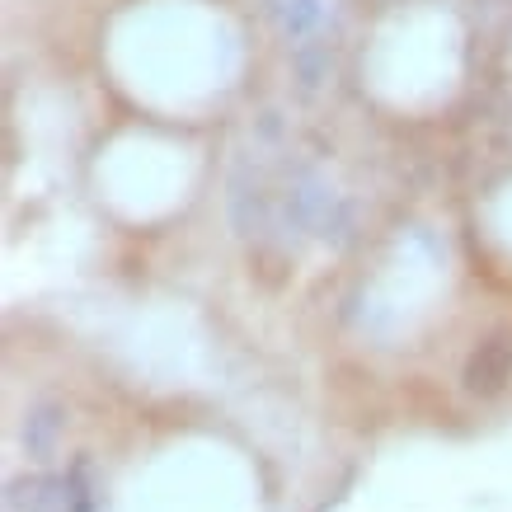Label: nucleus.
I'll return each instance as SVG.
<instances>
[{"label":"nucleus","mask_w":512,"mask_h":512,"mask_svg":"<svg viewBox=\"0 0 512 512\" xmlns=\"http://www.w3.org/2000/svg\"><path fill=\"white\" fill-rule=\"evenodd\" d=\"M512 381V334L508 329H494V334H484L466 357V372H461V386L466 395L475 400H494L503 395Z\"/></svg>","instance_id":"2"},{"label":"nucleus","mask_w":512,"mask_h":512,"mask_svg":"<svg viewBox=\"0 0 512 512\" xmlns=\"http://www.w3.org/2000/svg\"><path fill=\"white\" fill-rule=\"evenodd\" d=\"M5 512H90V489L76 475H19L5 484Z\"/></svg>","instance_id":"1"},{"label":"nucleus","mask_w":512,"mask_h":512,"mask_svg":"<svg viewBox=\"0 0 512 512\" xmlns=\"http://www.w3.org/2000/svg\"><path fill=\"white\" fill-rule=\"evenodd\" d=\"M278 15H282V29L287 33H311L325 10H320V0H282Z\"/></svg>","instance_id":"4"},{"label":"nucleus","mask_w":512,"mask_h":512,"mask_svg":"<svg viewBox=\"0 0 512 512\" xmlns=\"http://www.w3.org/2000/svg\"><path fill=\"white\" fill-rule=\"evenodd\" d=\"M57 433H62V409H57V404L29 409V419H24V447H29L33 456H47L52 442H57Z\"/></svg>","instance_id":"3"}]
</instances>
